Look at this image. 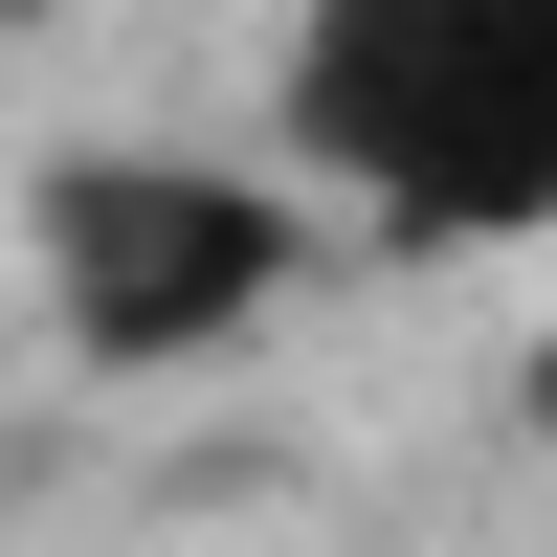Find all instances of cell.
<instances>
[{
	"instance_id": "cell-3",
	"label": "cell",
	"mask_w": 557,
	"mask_h": 557,
	"mask_svg": "<svg viewBox=\"0 0 557 557\" xmlns=\"http://www.w3.org/2000/svg\"><path fill=\"white\" fill-rule=\"evenodd\" d=\"M23 23H45V0H0V45H23Z\"/></svg>"
},
{
	"instance_id": "cell-1",
	"label": "cell",
	"mask_w": 557,
	"mask_h": 557,
	"mask_svg": "<svg viewBox=\"0 0 557 557\" xmlns=\"http://www.w3.org/2000/svg\"><path fill=\"white\" fill-rule=\"evenodd\" d=\"M268 112L380 246H535L557 223V0H290Z\"/></svg>"
},
{
	"instance_id": "cell-2",
	"label": "cell",
	"mask_w": 557,
	"mask_h": 557,
	"mask_svg": "<svg viewBox=\"0 0 557 557\" xmlns=\"http://www.w3.org/2000/svg\"><path fill=\"white\" fill-rule=\"evenodd\" d=\"M23 268H45V335H67V357L178 380V357H223L246 312H290L312 201L246 178V157H67L23 201Z\"/></svg>"
}]
</instances>
